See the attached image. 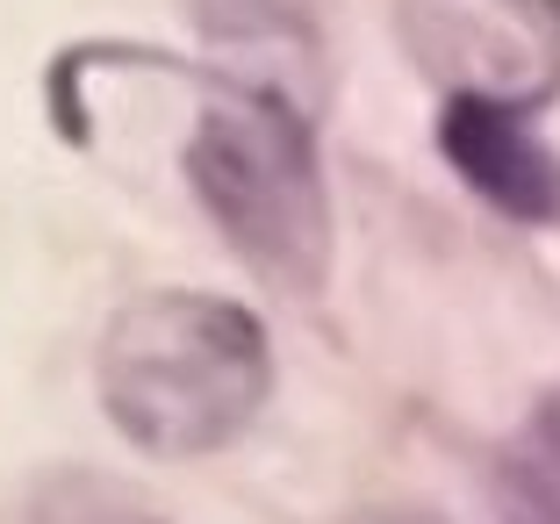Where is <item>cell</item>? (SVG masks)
I'll return each instance as SVG.
<instances>
[{"instance_id":"3957f363","label":"cell","mask_w":560,"mask_h":524,"mask_svg":"<svg viewBox=\"0 0 560 524\" xmlns=\"http://www.w3.org/2000/svg\"><path fill=\"white\" fill-rule=\"evenodd\" d=\"M396 36L445 101H560V0H396Z\"/></svg>"},{"instance_id":"ba28073f","label":"cell","mask_w":560,"mask_h":524,"mask_svg":"<svg viewBox=\"0 0 560 524\" xmlns=\"http://www.w3.org/2000/svg\"><path fill=\"white\" fill-rule=\"evenodd\" d=\"M366 524H439V517H424V510H381V517H366Z\"/></svg>"},{"instance_id":"5b68a950","label":"cell","mask_w":560,"mask_h":524,"mask_svg":"<svg viewBox=\"0 0 560 524\" xmlns=\"http://www.w3.org/2000/svg\"><path fill=\"white\" fill-rule=\"evenodd\" d=\"M439 151L489 209L517 223H560V151L532 130L525 108L503 101H445Z\"/></svg>"},{"instance_id":"6da1fadb","label":"cell","mask_w":560,"mask_h":524,"mask_svg":"<svg viewBox=\"0 0 560 524\" xmlns=\"http://www.w3.org/2000/svg\"><path fill=\"white\" fill-rule=\"evenodd\" d=\"M180 173L237 266L273 295H324L330 280V181L316 108L237 72H187Z\"/></svg>"},{"instance_id":"8992f818","label":"cell","mask_w":560,"mask_h":524,"mask_svg":"<svg viewBox=\"0 0 560 524\" xmlns=\"http://www.w3.org/2000/svg\"><path fill=\"white\" fill-rule=\"evenodd\" d=\"M22 524H165V517L137 496H122L108 475H50L36 481Z\"/></svg>"},{"instance_id":"7a4b0ae2","label":"cell","mask_w":560,"mask_h":524,"mask_svg":"<svg viewBox=\"0 0 560 524\" xmlns=\"http://www.w3.org/2000/svg\"><path fill=\"white\" fill-rule=\"evenodd\" d=\"M94 395L137 453L209 459L259 424L273 395V338L231 295L144 288L101 324Z\"/></svg>"},{"instance_id":"277c9868","label":"cell","mask_w":560,"mask_h":524,"mask_svg":"<svg viewBox=\"0 0 560 524\" xmlns=\"http://www.w3.org/2000/svg\"><path fill=\"white\" fill-rule=\"evenodd\" d=\"M195 36L223 58V72L302 101L324 115L330 101V0H180Z\"/></svg>"},{"instance_id":"52a82bcc","label":"cell","mask_w":560,"mask_h":524,"mask_svg":"<svg viewBox=\"0 0 560 524\" xmlns=\"http://www.w3.org/2000/svg\"><path fill=\"white\" fill-rule=\"evenodd\" d=\"M525 489H532V503H539L546 517H560V395H553V403L539 410V424H532Z\"/></svg>"}]
</instances>
